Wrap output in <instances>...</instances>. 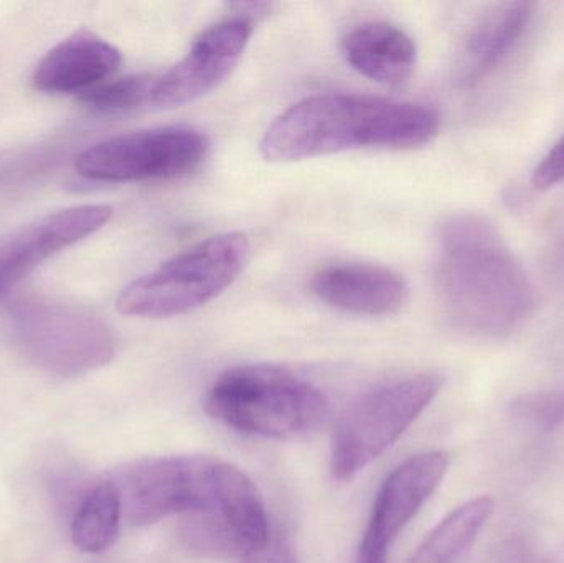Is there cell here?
I'll list each match as a JSON object with an SVG mask.
<instances>
[{"instance_id": "obj_1", "label": "cell", "mask_w": 564, "mask_h": 563, "mask_svg": "<svg viewBox=\"0 0 564 563\" xmlns=\"http://www.w3.org/2000/svg\"><path fill=\"white\" fill-rule=\"evenodd\" d=\"M437 243V294L454 326L496 339L522 326L535 307V288L486 217L453 215Z\"/></svg>"}, {"instance_id": "obj_2", "label": "cell", "mask_w": 564, "mask_h": 563, "mask_svg": "<svg viewBox=\"0 0 564 563\" xmlns=\"http://www.w3.org/2000/svg\"><path fill=\"white\" fill-rule=\"evenodd\" d=\"M440 115L417 102L357 95H315L274 119L261 139V154L294 162L355 149H416L440 131Z\"/></svg>"}, {"instance_id": "obj_3", "label": "cell", "mask_w": 564, "mask_h": 563, "mask_svg": "<svg viewBox=\"0 0 564 563\" xmlns=\"http://www.w3.org/2000/svg\"><path fill=\"white\" fill-rule=\"evenodd\" d=\"M205 410L243 435L292 440L324 422L328 402L305 377L285 367L258 364L225 370L208 390Z\"/></svg>"}, {"instance_id": "obj_4", "label": "cell", "mask_w": 564, "mask_h": 563, "mask_svg": "<svg viewBox=\"0 0 564 563\" xmlns=\"http://www.w3.org/2000/svg\"><path fill=\"white\" fill-rule=\"evenodd\" d=\"M250 258L243 234H220L138 278L118 297L126 316L167 320L192 313L235 283Z\"/></svg>"}, {"instance_id": "obj_5", "label": "cell", "mask_w": 564, "mask_h": 563, "mask_svg": "<svg viewBox=\"0 0 564 563\" xmlns=\"http://www.w3.org/2000/svg\"><path fill=\"white\" fill-rule=\"evenodd\" d=\"M443 380L420 373L377 387L355 400L335 426L330 469L350 481L390 450L440 393Z\"/></svg>"}, {"instance_id": "obj_6", "label": "cell", "mask_w": 564, "mask_h": 563, "mask_svg": "<svg viewBox=\"0 0 564 563\" xmlns=\"http://www.w3.org/2000/svg\"><path fill=\"white\" fill-rule=\"evenodd\" d=\"M17 349L40 369L76 377L101 369L116 354L111 327L85 307L52 300H26L10 311Z\"/></svg>"}, {"instance_id": "obj_7", "label": "cell", "mask_w": 564, "mask_h": 563, "mask_svg": "<svg viewBox=\"0 0 564 563\" xmlns=\"http://www.w3.org/2000/svg\"><path fill=\"white\" fill-rule=\"evenodd\" d=\"M210 152L207 136L191 128L129 132L85 149L75 161L96 182L172 181L200 169Z\"/></svg>"}, {"instance_id": "obj_8", "label": "cell", "mask_w": 564, "mask_h": 563, "mask_svg": "<svg viewBox=\"0 0 564 563\" xmlns=\"http://www.w3.org/2000/svg\"><path fill=\"white\" fill-rule=\"evenodd\" d=\"M215 463L195 455L128 463L111 479L121 496L122 518L132 526H151L210 508Z\"/></svg>"}, {"instance_id": "obj_9", "label": "cell", "mask_w": 564, "mask_h": 563, "mask_svg": "<svg viewBox=\"0 0 564 563\" xmlns=\"http://www.w3.org/2000/svg\"><path fill=\"white\" fill-rule=\"evenodd\" d=\"M253 32L254 20L248 12L208 26L181 62L155 76L151 106L177 108L217 89L243 58Z\"/></svg>"}, {"instance_id": "obj_10", "label": "cell", "mask_w": 564, "mask_h": 563, "mask_svg": "<svg viewBox=\"0 0 564 563\" xmlns=\"http://www.w3.org/2000/svg\"><path fill=\"white\" fill-rule=\"evenodd\" d=\"M449 468L446 453L411 456L390 473L368 521L357 563H387L391 545L436 492Z\"/></svg>"}, {"instance_id": "obj_11", "label": "cell", "mask_w": 564, "mask_h": 563, "mask_svg": "<svg viewBox=\"0 0 564 563\" xmlns=\"http://www.w3.org/2000/svg\"><path fill=\"white\" fill-rule=\"evenodd\" d=\"M112 208L76 205L45 215L0 240V297L22 283L43 261L85 240L108 224Z\"/></svg>"}, {"instance_id": "obj_12", "label": "cell", "mask_w": 564, "mask_h": 563, "mask_svg": "<svg viewBox=\"0 0 564 563\" xmlns=\"http://www.w3.org/2000/svg\"><path fill=\"white\" fill-rule=\"evenodd\" d=\"M311 290L332 310L351 316H390L408 300V284L400 274L370 263L322 268L312 278Z\"/></svg>"}, {"instance_id": "obj_13", "label": "cell", "mask_w": 564, "mask_h": 563, "mask_svg": "<svg viewBox=\"0 0 564 563\" xmlns=\"http://www.w3.org/2000/svg\"><path fill=\"white\" fill-rule=\"evenodd\" d=\"M121 65V52L96 33L82 30L53 46L36 65L32 83L48 95H75L109 82Z\"/></svg>"}, {"instance_id": "obj_14", "label": "cell", "mask_w": 564, "mask_h": 563, "mask_svg": "<svg viewBox=\"0 0 564 563\" xmlns=\"http://www.w3.org/2000/svg\"><path fill=\"white\" fill-rule=\"evenodd\" d=\"M341 53L351 68L384 86L406 83L416 68L414 40L400 26L368 22L341 39Z\"/></svg>"}, {"instance_id": "obj_15", "label": "cell", "mask_w": 564, "mask_h": 563, "mask_svg": "<svg viewBox=\"0 0 564 563\" xmlns=\"http://www.w3.org/2000/svg\"><path fill=\"white\" fill-rule=\"evenodd\" d=\"M533 10L535 3H499L480 17L464 46L460 68L464 86H476L499 68L529 29Z\"/></svg>"}, {"instance_id": "obj_16", "label": "cell", "mask_w": 564, "mask_h": 563, "mask_svg": "<svg viewBox=\"0 0 564 563\" xmlns=\"http://www.w3.org/2000/svg\"><path fill=\"white\" fill-rule=\"evenodd\" d=\"M210 509L243 545L247 555L263 549L273 539L260 489L247 473L220 459L215 463Z\"/></svg>"}, {"instance_id": "obj_17", "label": "cell", "mask_w": 564, "mask_h": 563, "mask_svg": "<svg viewBox=\"0 0 564 563\" xmlns=\"http://www.w3.org/2000/svg\"><path fill=\"white\" fill-rule=\"evenodd\" d=\"M496 511L490 496L470 499L440 522L408 563H457L476 544Z\"/></svg>"}, {"instance_id": "obj_18", "label": "cell", "mask_w": 564, "mask_h": 563, "mask_svg": "<svg viewBox=\"0 0 564 563\" xmlns=\"http://www.w3.org/2000/svg\"><path fill=\"white\" fill-rule=\"evenodd\" d=\"M122 505L112 481L86 492L72 519L73 544L85 554H101L116 544L121 529Z\"/></svg>"}, {"instance_id": "obj_19", "label": "cell", "mask_w": 564, "mask_h": 563, "mask_svg": "<svg viewBox=\"0 0 564 563\" xmlns=\"http://www.w3.org/2000/svg\"><path fill=\"white\" fill-rule=\"evenodd\" d=\"M155 75H134L109 79L79 96V101L93 111L115 115L151 106Z\"/></svg>"}, {"instance_id": "obj_20", "label": "cell", "mask_w": 564, "mask_h": 563, "mask_svg": "<svg viewBox=\"0 0 564 563\" xmlns=\"http://www.w3.org/2000/svg\"><path fill=\"white\" fill-rule=\"evenodd\" d=\"M512 410L519 419L529 420L533 425L555 429L564 422V390L523 397L513 403Z\"/></svg>"}, {"instance_id": "obj_21", "label": "cell", "mask_w": 564, "mask_h": 563, "mask_svg": "<svg viewBox=\"0 0 564 563\" xmlns=\"http://www.w3.org/2000/svg\"><path fill=\"white\" fill-rule=\"evenodd\" d=\"M562 182H564V136L536 165L532 175L533 187L539 191H550Z\"/></svg>"}, {"instance_id": "obj_22", "label": "cell", "mask_w": 564, "mask_h": 563, "mask_svg": "<svg viewBox=\"0 0 564 563\" xmlns=\"http://www.w3.org/2000/svg\"><path fill=\"white\" fill-rule=\"evenodd\" d=\"M243 563H299L288 542L271 539L263 549L251 552L241 561Z\"/></svg>"}, {"instance_id": "obj_23", "label": "cell", "mask_w": 564, "mask_h": 563, "mask_svg": "<svg viewBox=\"0 0 564 563\" xmlns=\"http://www.w3.org/2000/svg\"><path fill=\"white\" fill-rule=\"evenodd\" d=\"M523 563H525V562H523Z\"/></svg>"}]
</instances>
